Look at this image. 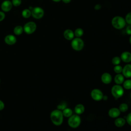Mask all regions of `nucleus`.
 Wrapping results in <instances>:
<instances>
[{"mask_svg":"<svg viewBox=\"0 0 131 131\" xmlns=\"http://www.w3.org/2000/svg\"><path fill=\"white\" fill-rule=\"evenodd\" d=\"M50 119L52 122L56 126L60 125L63 120V115L61 111L59 110H55L53 111L50 114Z\"/></svg>","mask_w":131,"mask_h":131,"instance_id":"nucleus-1","label":"nucleus"},{"mask_svg":"<svg viewBox=\"0 0 131 131\" xmlns=\"http://www.w3.org/2000/svg\"><path fill=\"white\" fill-rule=\"evenodd\" d=\"M112 26L117 29H121L123 28L125 25L126 21L125 19L120 16H116L112 19Z\"/></svg>","mask_w":131,"mask_h":131,"instance_id":"nucleus-2","label":"nucleus"},{"mask_svg":"<svg viewBox=\"0 0 131 131\" xmlns=\"http://www.w3.org/2000/svg\"><path fill=\"white\" fill-rule=\"evenodd\" d=\"M84 42L80 37L73 38L71 42V47L75 51H81L84 47Z\"/></svg>","mask_w":131,"mask_h":131,"instance_id":"nucleus-3","label":"nucleus"},{"mask_svg":"<svg viewBox=\"0 0 131 131\" xmlns=\"http://www.w3.org/2000/svg\"><path fill=\"white\" fill-rule=\"evenodd\" d=\"M68 124L72 128L78 127L81 123V118L78 115H72L68 119Z\"/></svg>","mask_w":131,"mask_h":131,"instance_id":"nucleus-4","label":"nucleus"},{"mask_svg":"<svg viewBox=\"0 0 131 131\" xmlns=\"http://www.w3.org/2000/svg\"><path fill=\"white\" fill-rule=\"evenodd\" d=\"M111 93L114 98L118 99L123 96L124 89L120 85L116 84L112 88Z\"/></svg>","mask_w":131,"mask_h":131,"instance_id":"nucleus-5","label":"nucleus"},{"mask_svg":"<svg viewBox=\"0 0 131 131\" xmlns=\"http://www.w3.org/2000/svg\"><path fill=\"white\" fill-rule=\"evenodd\" d=\"M24 31L27 34L33 33L36 30L37 26L34 21H29L26 23L23 27Z\"/></svg>","mask_w":131,"mask_h":131,"instance_id":"nucleus-6","label":"nucleus"},{"mask_svg":"<svg viewBox=\"0 0 131 131\" xmlns=\"http://www.w3.org/2000/svg\"><path fill=\"white\" fill-rule=\"evenodd\" d=\"M44 10L40 7H33L31 10V16L35 19H40L44 15Z\"/></svg>","mask_w":131,"mask_h":131,"instance_id":"nucleus-7","label":"nucleus"},{"mask_svg":"<svg viewBox=\"0 0 131 131\" xmlns=\"http://www.w3.org/2000/svg\"><path fill=\"white\" fill-rule=\"evenodd\" d=\"M103 96L102 91L98 89H94L91 92V96L92 98L95 101H100L102 100Z\"/></svg>","mask_w":131,"mask_h":131,"instance_id":"nucleus-8","label":"nucleus"},{"mask_svg":"<svg viewBox=\"0 0 131 131\" xmlns=\"http://www.w3.org/2000/svg\"><path fill=\"white\" fill-rule=\"evenodd\" d=\"M13 7L12 3L11 1L9 0H5L1 4V8L2 10V11L7 12L10 11Z\"/></svg>","mask_w":131,"mask_h":131,"instance_id":"nucleus-9","label":"nucleus"},{"mask_svg":"<svg viewBox=\"0 0 131 131\" xmlns=\"http://www.w3.org/2000/svg\"><path fill=\"white\" fill-rule=\"evenodd\" d=\"M17 41L16 37L12 34H8L5 37L4 41L8 45H14Z\"/></svg>","mask_w":131,"mask_h":131,"instance_id":"nucleus-10","label":"nucleus"},{"mask_svg":"<svg viewBox=\"0 0 131 131\" xmlns=\"http://www.w3.org/2000/svg\"><path fill=\"white\" fill-rule=\"evenodd\" d=\"M120 113L121 112L120 111L119 109L117 107H112L110 108L108 112L109 116L113 118H117L120 116Z\"/></svg>","mask_w":131,"mask_h":131,"instance_id":"nucleus-11","label":"nucleus"},{"mask_svg":"<svg viewBox=\"0 0 131 131\" xmlns=\"http://www.w3.org/2000/svg\"><path fill=\"white\" fill-rule=\"evenodd\" d=\"M122 75L126 78L131 77V64H127L122 68Z\"/></svg>","mask_w":131,"mask_h":131,"instance_id":"nucleus-12","label":"nucleus"},{"mask_svg":"<svg viewBox=\"0 0 131 131\" xmlns=\"http://www.w3.org/2000/svg\"><path fill=\"white\" fill-rule=\"evenodd\" d=\"M102 82L106 84H109L112 80V77L111 75L108 73H104L101 77Z\"/></svg>","mask_w":131,"mask_h":131,"instance_id":"nucleus-13","label":"nucleus"},{"mask_svg":"<svg viewBox=\"0 0 131 131\" xmlns=\"http://www.w3.org/2000/svg\"><path fill=\"white\" fill-rule=\"evenodd\" d=\"M120 58L124 62H130L131 61V53L128 51L123 52L121 55Z\"/></svg>","mask_w":131,"mask_h":131,"instance_id":"nucleus-14","label":"nucleus"},{"mask_svg":"<svg viewBox=\"0 0 131 131\" xmlns=\"http://www.w3.org/2000/svg\"><path fill=\"white\" fill-rule=\"evenodd\" d=\"M63 36L66 39L71 40H72L75 36L74 33L73 32V31L72 30L68 29H66L64 31Z\"/></svg>","mask_w":131,"mask_h":131,"instance_id":"nucleus-15","label":"nucleus"},{"mask_svg":"<svg viewBox=\"0 0 131 131\" xmlns=\"http://www.w3.org/2000/svg\"><path fill=\"white\" fill-rule=\"evenodd\" d=\"M114 81L116 84L120 85L121 84L123 83L124 81V77L122 74H118L116 75L114 78Z\"/></svg>","mask_w":131,"mask_h":131,"instance_id":"nucleus-16","label":"nucleus"},{"mask_svg":"<svg viewBox=\"0 0 131 131\" xmlns=\"http://www.w3.org/2000/svg\"><path fill=\"white\" fill-rule=\"evenodd\" d=\"M85 107L82 104H78L75 107V112L77 115L82 114L84 112Z\"/></svg>","mask_w":131,"mask_h":131,"instance_id":"nucleus-17","label":"nucleus"},{"mask_svg":"<svg viewBox=\"0 0 131 131\" xmlns=\"http://www.w3.org/2000/svg\"><path fill=\"white\" fill-rule=\"evenodd\" d=\"M125 122H126V120L124 118L119 117V118H117L115 120L114 123H115V125L116 126H117L118 127H121L125 125Z\"/></svg>","mask_w":131,"mask_h":131,"instance_id":"nucleus-18","label":"nucleus"},{"mask_svg":"<svg viewBox=\"0 0 131 131\" xmlns=\"http://www.w3.org/2000/svg\"><path fill=\"white\" fill-rule=\"evenodd\" d=\"M24 32V28L22 26L18 25L14 27L13 29V32L14 34L16 35H21Z\"/></svg>","mask_w":131,"mask_h":131,"instance_id":"nucleus-19","label":"nucleus"},{"mask_svg":"<svg viewBox=\"0 0 131 131\" xmlns=\"http://www.w3.org/2000/svg\"><path fill=\"white\" fill-rule=\"evenodd\" d=\"M62 112L63 116H64L65 117H67V118L70 117L73 114L72 110L70 108H68V107H66L63 110H62Z\"/></svg>","mask_w":131,"mask_h":131,"instance_id":"nucleus-20","label":"nucleus"},{"mask_svg":"<svg viewBox=\"0 0 131 131\" xmlns=\"http://www.w3.org/2000/svg\"><path fill=\"white\" fill-rule=\"evenodd\" d=\"M22 16L25 18H28L31 16V11L29 9H25L22 11Z\"/></svg>","mask_w":131,"mask_h":131,"instance_id":"nucleus-21","label":"nucleus"},{"mask_svg":"<svg viewBox=\"0 0 131 131\" xmlns=\"http://www.w3.org/2000/svg\"><path fill=\"white\" fill-rule=\"evenodd\" d=\"M74 33V35L76 37H80L83 35L84 32L82 29L80 28H78L75 30Z\"/></svg>","mask_w":131,"mask_h":131,"instance_id":"nucleus-22","label":"nucleus"},{"mask_svg":"<svg viewBox=\"0 0 131 131\" xmlns=\"http://www.w3.org/2000/svg\"><path fill=\"white\" fill-rule=\"evenodd\" d=\"M123 85L125 89L129 90L131 89V80L127 79L123 82Z\"/></svg>","mask_w":131,"mask_h":131,"instance_id":"nucleus-23","label":"nucleus"},{"mask_svg":"<svg viewBox=\"0 0 131 131\" xmlns=\"http://www.w3.org/2000/svg\"><path fill=\"white\" fill-rule=\"evenodd\" d=\"M128 105L125 103H122L120 104L119 107V109L121 112H125L128 110Z\"/></svg>","mask_w":131,"mask_h":131,"instance_id":"nucleus-24","label":"nucleus"},{"mask_svg":"<svg viewBox=\"0 0 131 131\" xmlns=\"http://www.w3.org/2000/svg\"><path fill=\"white\" fill-rule=\"evenodd\" d=\"M121 62V58L120 57L118 56H115L113 57L112 59V62L113 64L116 66V65H119Z\"/></svg>","mask_w":131,"mask_h":131,"instance_id":"nucleus-25","label":"nucleus"},{"mask_svg":"<svg viewBox=\"0 0 131 131\" xmlns=\"http://www.w3.org/2000/svg\"><path fill=\"white\" fill-rule=\"evenodd\" d=\"M114 72L117 74H120L122 71V67L119 65H116L114 68Z\"/></svg>","mask_w":131,"mask_h":131,"instance_id":"nucleus-26","label":"nucleus"},{"mask_svg":"<svg viewBox=\"0 0 131 131\" xmlns=\"http://www.w3.org/2000/svg\"><path fill=\"white\" fill-rule=\"evenodd\" d=\"M57 107L58 110H59L60 111H62L67 107V104L65 102H62L57 105Z\"/></svg>","mask_w":131,"mask_h":131,"instance_id":"nucleus-27","label":"nucleus"},{"mask_svg":"<svg viewBox=\"0 0 131 131\" xmlns=\"http://www.w3.org/2000/svg\"><path fill=\"white\" fill-rule=\"evenodd\" d=\"M125 20L126 23H127L128 25H131V12L126 14Z\"/></svg>","mask_w":131,"mask_h":131,"instance_id":"nucleus-28","label":"nucleus"},{"mask_svg":"<svg viewBox=\"0 0 131 131\" xmlns=\"http://www.w3.org/2000/svg\"><path fill=\"white\" fill-rule=\"evenodd\" d=\"M12 3L13 6L15 7H18L20 6L21 4V0H12Z\"/></svg>","mask_w":131,"mask_h":131,"instance_id":"nucleus-29","label":"nucleus"},{"mask_svg":"<svg viewBox=\"0 0 131 131\" xmlns=\"http://www.w3.org/2000/svg\"><path fill=\"white\" fill-rule=\"evenodd\" d=\"M126 121L127 122V123L131 126V113H129L126 116Z\"/></svg>","mask_w":131,"mask_h":131,"instance_id":"nucleus-30","label":"nucleus"},{"mask_svg":"<svg viewBox=\"0 0 131 131\" xmlns=\"http://www.w3.org/2000/svg\"><path fill=\"white\" fill-rule=\"evenodd\" d=\"M126 33L128 35H131V25H129L126 28Z\"/></svg>","mask_w":131,"mask_h":131,"instance_id":"nucleus-31","label":"nucleus"},{"mask_svg":"<svg viewBox=\"0 0 131 131\" xmlns=\"http://www.w3.org/2000/svg\"><path fill=\"white\" fill-rule=\"evenodd\" d=\"M5 13L3 11H0V21H3L5 18Z\"/></svg>","mask_w":131,"mask_h":131,"instance_id":"nucleus-32","label":"nucleus"},{"mask_svg":"<svg viewBox=\"0 0 131 131\" xmlns=\"http://www.w3.org/2000/svg\"><path fill=\"white\" fill-rule=\"evenodd\" d=\"M5 107V104L4 103L0 100V111L3 110Z\"/></svg>","mask_w":131,"mask_h":131,"instance_id":"nucleus-33","label":"nucleus"},{"mask_svg":"<svg viewBox=\"0 0 131 131\" xmlns=\"http://www.w3.org/2000/svg\"><path fill=\"white\" fill-rule=\"evenodd\" d=\"M94 8L95 10H100L101 8V6L100 4H96L95 7H94Z\"/></svg>","mask_w":131,"mask_h":131,"instance_id":"nucleus-34","label":"nucleus"},{"mask_svg":"<svg viewBox=\"0 0 131 131\" xmlns=\"http://www.w3.org/2000/svg\"><path fill=\"white\" fill-rule=\"evenodd\" d=\"M64 3H66V4H68L69 3L71 2V0H61Z\"/></svg>","mask_w":131,"mask_h":131,"instance_id":"nucleus-35","label":"nucleus"},{"mask_svg":"<svg viewBox=\"0 0 131 131\" xmlns=\"http://www.w3.org/2000/svg\"><path fill=\"white\" fill-rule=\"evenodd\" d=\"M53 1H54V2H60V1H61V0H52Z\"/></svg>","mask_w":131,"mask_h":131,"instance_id":"nucleus-36","label":"nucleus"},{"mask_svg":"<svg viewBox=\"0 0 131 131\" xmlns=\"http://www.w3.org/2000/svg\"><path fill=\"white\" fill-rule=\"evenodd\" d=\"M129 42H130V43L131 44V36H130V37L129 38Z\"/></svg>","mask_w":131,"mask_h":131,"instance_id":"nucleus-37","label":"nucleus"},{"mask_svg":"<svg viewBox=\"0 0 131 131\" xmlns=\"http://www.w3.org/2000/svg\"><path fill=\"white\" fill-rule=\"evenodd\" d=\"M130 98H131V93H130Z\"/></svg>","mask_w":131,"mask_h":131,"instance_id":"nucleus-38","label":"nucleus"},{"mask_svg":"<svg viewBox=\"0 0 131 131\" xmlns=\"http://www.w3.org/2000/svg\"><path fill=\"white\" fill-rule=\"evenodd\" d=\"M0 81H1V80H0Z\"/></svg>","mask_w":131,"mask_h":131,"instance_id":"nucleus-39","label":"nucleus"}]
</instances>
